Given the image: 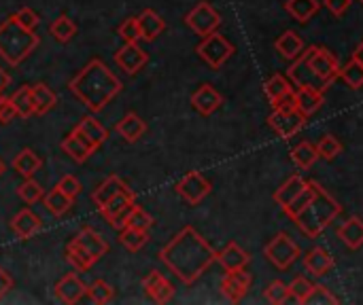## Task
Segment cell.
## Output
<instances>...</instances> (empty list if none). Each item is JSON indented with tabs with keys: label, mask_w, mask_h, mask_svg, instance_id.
<instances>
[{
	"label": "cell",
	"mask_w": 363,
	"mask_h": 305,
	"mask_svg": "<svg viewBox=\"0 0 363 305\" xmlns=\"http://www.w3.org/2000/svg\"><path fill=\"white\" fill-rule=\"evenodd\" d=\"M74 130H79L91 144H96V146H100V144H104L106 142V138H108V132H106V127L94 117V115H85L79 123H77V127Z\"/></svg>",
	"instance_id": "f1b7e54d"
},
{
	"label": "cell",
	"mask_w": 363,
	"mask_h": 305,
	"mask_svg": "<svg viewBox=\"0 0 363 305\" xmlns=\"http://www.w3.org/2000/svg\"><path fill=\"white\" fill-rule=\"evenodd\" d=\"M85 295H87V287L79 280L77 274H68V276H64V278L55 284V297H57L62 304H77V301H81Z\"/></svg>",
	"instance_id": "ac0fdd59"
},
{
	"label": "cell",
	"mask_w": 363,
	"mask_h": 305,
	"mask_svg": "<svg viewBox=\"0 0 363 305\" xmlns=\"http://www.w3.org/2000/svg\"><path fill=\"white\" fill-rule=\"evenodd\" d=\"M185 23L198 34V36H208L211 32H217V28L221 25V15H219V11L211 4V2H206V0H202V2H198L187 15H185Z\"/></svg>",
	"instance_id": "ba28073f"
},
{
	"label": "cell",
	"mask_w": 363,
	"mask_h": 305,
	"mask_svg": "<svg viewBox=\"0 0 363 305\" xmlns=\"http://www.w3.org/2000/svg\"><path fill=\"white\" fill-rule=\"evenodd\" d=\"M359 2H362V4H363V0H359Z\"/></svg>",
	"instance_id": "94428289"
},
{
	"label": "cell",
	"mask_w": 363,
	"mask_h": 305,
	"mask_svg": "<svg viewBox=\"0 0 363 305\" xmlns=\"http://www.w3.org/2000/svg\"><path fill=\"white\" fill-rule=\"evenodd\" d=\"M49 32L51 36L57 40V42H68L74 38L77 34V23L68 17V15H60L51 25H49Z\"/></svg>",
	"instance_id": "d590c367"
},
{
	"label": "cell",
	"mask_w": 363,
	"mask_h": 305,
	"mask_svg": "<svg viewBox=\"0 0 363 305\" xmlns=\"http://www.w3.org/2000/svg\"><path fill=\"white\" fill-rule=\"evenodd\" d=\"M117 34H119V36H121L125 42H138V40H140V28H138V19H136V17H130V19H125V21L119 25Z\"/></svg>",
	"instance_id": "c3c4849f"
},
{
	"label": "cell",
	"mask_w": 363,
	"mask_h": 305,
	"mask_svg": "<svg viewBox=\"0 0 363 305\" xmlns=\"http://www.w3.org/2000/svg\"><path fill=\"white\" fill-rule=\"evenodd\" d=\"M115 132L125 140V142H136L143 138L147 132V123L136 115V113H125L123 119L115 125Z\"/></svg>",
	"instance_id": "cb8c5ba5"
},
{
	"label": "cell",
	"mask_w": 363,
	"mask_h": 305,
	"mask_svg": "<svg viewBox=\"0 0 363 305\" xmlns=\"http://www.w3.org/2000/svg\"><path fill=\"white\" fill-rule=\"evenodd\" d=\"M264 255H266V257L270 259V263L277 265L279 270H289V267L298 261V257H302V248H300L287 234H279V236H274V238L266 244Z\"/></svg>",
	"instance_id": "52a82bcc"
},
{
	"label": "cell",
	"mask_w": 363,
	"mask_h": 305,
	"mask_svg": "<svg viewBox=\"0 0 363 305\" xmlns=\"http://www.w3.org/2000/svg\"><path fill=\"white\" fill-rule=\"evenodd\" d=\"M134 193L132 189H125L117 195H113L104 206H100V214L106 219V223H111V227L115 229H123L125 223H128V217L134 208Z\"/></svg>",
	"instance_id": "9c48e42d"
},
{
	"label": "cell",
	"mask_w": 363,
	"mask_h": 305,
	"mask_svg": "<svg viewBox=\"0 0 363 305\" xmlns=\"http://www.w3.org/2000/svg\"><path fill=\"white\" fill-rule=\"evenodd\" d=\"M353 57H355V59H357V62H359V64H362V66H363V40H362V42H359V47L355 49Z\"/></svg>",
	"instance_id": "6f0895ef"
},
{
	"label": "cell",
	"mask_w": 363,
	"mask_h": 305,
	"mask_svg": "<svg viewBox=\"0 0 363 305\" xmlns=\"http://www.w3.org/2000/svg\"><path fill=\"white\" fill-rule=\"evenodd\" d=\"M40 166H43V159L32 149H21L17 157L13 159V170L21 174L23 178H32L40 170Z\"/></svg>",
	"instance_id": "f546056e"
},
{
	"label": "cell",
	"mask_w": 363,
	"mask_h": 305,
	"mask_svg": "<svg viewBox=\"0 0 363 305\" xmlns=\"http://www.w3.org/2000/svg\"><path fill=\"white\" fill-rule=\"evenodd\" d=\"M125 189H128V185H125L119 176L111 174L102 185H98V187H96V191H94L91 200H94V204L100 208V206H104L113 195H117V193H121V191H125Z\"/></svg>",
	"instance_id": "d6a6232c"
},
{
	"label": "cell",
	"mask_w": 363,
	"mask_h": 305,
	"mask_svg": "<svg viewBox=\"0 0 363 305\" xmlns=\"http://www.w3.org/2000/svg\"><path fill=\"white\" fill-rule=\"evenodd\" d=\"M17 110V117L21 119H28L34 115V104H32V87L30 85H21L11 98H9Z\"/></svg>",
	"instance_id": "e575fe53"
},
{
	"label": "cell",
	"mask_w": 363,
	"mask_h": 305,
	"mask_svg": "<svg viewBox=\"0 0 363 305\" xmlns=\"http://www.w3.org/2000/svg\"><path fill=\"white\" fill-rule=\"evenodd\" d=\"M153 223H155V219L149 212H145L140 206L134 204V208H132V212L128 217L125 227H134V229H140V231H149L153 227Z\"/></svg>",
	"instance_id": "7bdbcfd3"
},
{
	"label": "cell",
	"mask_w": 363,
	"mask_h": 305,
	"mask_svg": "<svg viewBox=\"0 0 363 305\" xmlns=\"http://www.w3.org/2000/svg\"><path fill=\"white\" fill-rule=\"evenodd\" d=\"M17 195H19L26 204H36V202L43 200L45 191H43V187H40L38 183H34L32 178H26V183H21V185L17 187Z\"/></svg>",
	"instance_id": "ee69618b"
},
{
	"label": "cell",
	"mask_w": 363,
	"mask_h": 305,
	"mask_svg": "<svg viewBox=\"0 0 363 305\" xmlns=\"http://www.w3.org/2000/svg\"><path fill=\"white\" fill-rule=\"evenodd\" d=\"M274 49H277L285 59H291V62H294L306 47H304V40H302V36H300L298 32L285 30V32L277 38Z\"/></svg>",
	"instance_id": "d4e9b609"
},
{
	"label": "cell",
	"mask_w": 363,
	"mask_h": 305,
	"mask_svg": "<svg viewBox=\"0 0 363 305\" xmlns=\"http://www.w3.org/2000/svg\"><path fill=\"white\" fill-rule=\"evenodd\" d=\"M172 295H174V287L164 278V280L160 282V287L155 289V293L151 295V299H153L155 304H168V301L172 299Z\"/></svg>",
	"instance_id": "816d5d0a"
},
{
	"label": "cell",
	"mask_w": 363,
	"mask_h": 305,
	"mask_svg": "<svg viewBox=\"0 0 363 305\" xmlns=\"http://www.w3.org/2000/svg\"><path fill=\"white\" fill-rule=\"evenodd\" d=\"M55 187H57L62 193H66L68 197H72V200H74V197L81 193V189H83V187H81V183H79L74 176H70V174H68V176H62V178H60V183H57Z\"/></svg>",
	"instance_id": "f907efd6"
},
{
	"label": "cell",
	"mask_w": 363,
	"mask_h": 305,
	"mask_svg": "<svg viewBox=\"0 0 363 305\" xmlns=\"http://www.w3.org/2000/svg\"><path fill=\"white\" fill-rule=\"evenodd\" d=\"M338 79H342L351 89H362L363 87V66L353 57L347 66H340Z\"/></svg>",
	"instance_id": "f35d334b"
},
{
	"label": "cell",
	"mask_w": 363,
	"mask_h": 305,
	"mask_svg": "<svg viewBox=\"0 0 363 305\" xmlns=\"http://www.w3.org/2000/svg\"><path fill=\"white\" fill-rule=\"evenodd\" d=\"M338 238L342 244L351 251H357L363 246V221L359 217H351L347 223L338 227Z\"/></svg>",
	"instance_id": "4316f807"
},
{
	"label": "cell",
	"mask_w": 363,
	"mask_h": 305,
	"mask_svg": "<svg viewBox=\"0 0 363 305\" xmlns=\"http://www.w3.org/2000/svg\"><path fill=\"white\" fill-rule=\"evenodd\" d=\"M15 19H17V23H21L28 30H36V25H38V13H34L30 6H21L15 13Z\"/></svg>",
	"instance_id": "681fc988"
},
{
	"label": "cell",
	"mask_w": 363,
	"mask_h": 305,
	"mask_svg": "<svg viewBox=\"0 0 363 305\" xmlns=\"http://www.w3.org/2000/svg\"><path fill=\"white\" fill-rule=\"evenodd\" d=\"M11 229L15 231V236H17L19 240H30V238H34V236L43 229V223H40L38 214H34L32 210L26 208V210H19V212L13 217Z\"/></svg>",
	"instance_id": "d6986e66"
},
{
	"label": "cell",
	"mask_w": 363,
	"mask_h": 305,
	"mask_svg": "<svg viewBox=\"0 0 363 305\" xmlns=\"http://www.w3.org/2000/svg\"><path fill=\"white\" fill-rule=\"evenodd\" d=\"M313 282H308L304 276H298L291 284H289V293H291V297L298 301V304H304L306 301V297L311 295V291H313Z\"/></svg>",
	"instance_id": "7dc6e473"
},
{
	"label": "cell",
	"mask_w": 363,
	"mask_h": 305,
	"mask_svg": "<svg viewBox=\"0 0 363 305\" xmlns=\"http://www.w3.org/2000/svg\"><path fill=\"white\" fill-rule=\"evenodd\" d=\"M66 261L77 270V272H87L96 261L79 246V244H74V242H70L68 244V248H66Z\"/></svg>",
	"instance_id": "74e56055"
},
{
	"label": "cell",
	"mask_w": 363,
	"mask_h": 305,
	"mask_svg": "<svg viewBox=\"0 0 363 305\" xmlns=\"http://www.w3.org/2000/svg\"><path fill=\"white\" fill-rule=\"evenodd\" d=\"M87 295H89V299H91L94 304L104 305L113 301L115 291H113V287H111L108 282H104V280H96L91 287H87Z\"/></svg>",
	"instance_id": "60d3db41"
},
{
	"label": "cell",
	"mask_w": 363,
	"mask_h": 305,
	"mask_svg": "<svg viewBox=\"0 0 363 305\" xmlns=\"http://www.w3.org/2000/svg\"><path fill=\"white\" fill-rule=\"evenodd\" d=\"M264 91L272 104V108H283V106H296L294 102V85L287 76L283 74H272L266 85H264Z\"/></svg>",
	"instance_id": "4fadbf2b"
},
{
	"label": "cell",
	"mask_w": 363,
	"mask_h": 305,
	"mask_svg": "<svg viewBox=\"0 0 363 305\" xmlns=\"http://www.w3.org/2000/svg\"><path fill=\"white\" fill-rule=\"evenodd\" d=\"M302 53L306 57L308 68L313 70V74L317 76V81L321 83V87L325 91L338 79V72H340L338 57L330 49H325V47H308Z\"/></svg>",
	"instance_id": "5b68a950"
},
{
	"label": "cell",
	"mask_w": 363,
	"mask_h": 305,
	"mask_svg": "<svg viewBox=\"0 0 363 305\" xmlns=\"http://www.w3.org/2000/svg\"><path fill=\"white\" fill-rule=\"evenodd\" d=\"M119 242L130 253H136L149 242V231H140V229H134V227H123L121 234H119Z\"/></svg>",
	"instance_id": "8d00e7d4"
},
{
	"label": "cell",
	"mask_w": 363,
	"mask_h": 305,
	"mask_svg": "<svg viewBox=\"0 0 363 305\" xmlns=\"http://www.w3.org/2000/svg\"><path fill=\"white\" fill-rule=\"evenodd\" d=\"M4 174V163H2V159H0V176Z\"/></svg>",
	"instance_id": "680465c9"
},
{
	"label": "cell",
	"mask_w": 363,
	"mask_h": 305,
	"mask_svg": "<svg viewBox=\"0 0 363 305\" xmlns=\"http://www.w3.org/2000/svg\"><path fill=\"white\" fill-rule=\"evenodd\" d=\"M72 242L74 244H79L96 263L108 253V244L102 240V236L98 234V231H94L91 227H83L74 238H72Z\"/></svg>",
	"instance_id": "e0dca14e"
},
{
	"label": "cell",
	"mask_w": 363,
	"mask_h": 305,
	"mask_svg": "<svg viewBox=\"0 0 363 305\" xmlns=\"http://www.w3.org/2000/svg\"><path fill=\"white\" fill-rule=\"evenodd\" d=\"M38 42L40 38L36 36V32L17 23L15 15L6 17L0 23V57L9 66H19L26 57H30Z\"/></svg>",
	"instance_id": "277c9868"
},
{
	"label": "cell",
	"mask_w": 363,
	"mask_h": 305,
	"mask_svg": "<svg viewBox=\"0 0 363 305\" xmlns=\"http://www.w3.org/2000/svg\"><path fill=\"white\" fill-rule=\"evenodd\" d=\"M306 187H308V180H306L304 176L296 174V176L287 178V180L274 191V202H277L281 208H287V206H289Z\"/></svg>",
	"instance_id": "603a6c76"
},
{
	"label": "cell",
	"mask_w": 363,
	"mask_h": 305,
	"mask_svg": "<svg viewBox=\"0 0 363 305\" xmlns=\"http://www.w3.org/2000/svg\"><path fill=\"white\" fill-rule=\"evenodd\" d=\"M32 87V104H34V115H47L55 102H57V96L55 91L47 85V83H36V85H30Z\"/></svg>",
	"instance_id": "83f0119b"
},
{
	"label": "cell",
	"mask_w": 363,
	"mask_h": 305,
	"mask_svg": "<svg viewBox=\"0 0 363 305\" xmlns=\"http://www.w3.org/2000/svg\"><path fill=\"white\" fill-rule=\"evenodd\" d=\"M17 117V110H15V106H13V102L9 100V98H4V102L0 104V123H11L13 119Z\"/></svg>",
	"instance_id": "db71d44e"
},
{
	"label": "cell",
	"mask_w": 363,
	"mask_h": 305,
	"mask_svg": "<svg viewBox=\"0 0 363 305\" xmlns=\"http://www.w3.org/2000/svg\"><path fill=\"white\" fill-rule=\"evenodd\" d=\"M174 191H177L189 206H198V204L213 191V185H211L200 172H189L187 176H183V178L174 185Z\"/></svg>",
	"instance_id": "8fae6325"
},
{
	"label": "cell",
	"mask_w": 363,
	"mask_h": 305,
	"mask_svg": "<svg viewBox=\"0 0 363 305\" xmlns=\"http://www.w3.org/2000/svg\"><path fill=\"white\" fill-rule=\"evenodd\" d=\"M160 259L183 284H194L217 261V251L187 225L160 251Z\"/></svg>",
	"instance_id": "6da1fadb"
},
{
	"label": "cell",
	"mask_w": 363,
	"mask_h": 305,
	"mask_svg": "<svg viewBox=\"0 0 363 305\" xmlns=\"http://www.w3.org/2000/svg\"><path fill=\"white\" fill-rule=\"evenodd\" d=\"M217 261L221 263V267L225 272H234V270L247 267L251 261V255L247 251H242L236 242H230L221 253H217Z\"/></svg>",
	"instance_id": "44dd1931"
},
{
	"label": "cell",
	"mask_w": 363,
	"mask_h": 305,
	"mask_svg": "<svg viewBox=\"0 0 363 305\" xmlns=\"http://www.w3.org/2000/svg\"><path fill=\"white\" fill-rule=\"evenodd\" d=\"M317 151H319V157H323L325 161H332V159H336V157L342 153V142H340L336 136L328 134V136H323V138L319 140Z\"/></svg>",
	"instance_id": "ab89813d"
},
{
	"label": "cell",
	"mask_w": 363,
	"mask_h": 305,
	"mask_svg": "<svg viewBox=\"0 0 363 305\" xmlns=\"http://www.w3.org/2000/svg\"><path fill=\"white\" fill-rule=\"evenodd\" d=\"M9 83H11V76H9V72H4L2 68H0V93L9 87Z\"/></svg>",
	"instance_id": "9f6ffc18"
},
{
	"label": "cell",
	"mask_w": 363,
	"mask_h": 305,
	"mask_svg": "<svg viewBox=\"0 0 363 305\" xmlns=\"http://www.w3.org/2000/svg\"><path fill=\"white\" fill-rule=\"evenodd\" d=\"M198 55L213 68V70H219L236 51V47L219 32H211L208 36L202 38V42L198 45Z\"/></svg>",
	"instance_id": "8992f818"
},
{
	"label": "cell",
	"mask_w": 363,
	"mask_h": 305,
	"mask_svg": "<svg viewBox=\"0 0 363 305\" xmlns=\"http://www.w3.org/2000/svg\"><path fill=\"white\" fill-rule=\"evenodd\" d=\"M68 87L91 113H100L115 96H119L123 85L104 62L91 59L70 79Z\"/></svg>",
	"instance_id": "7a4b0ae2"
},
{
	"label": "cell",
	"mask_w": 363,
	"mask_h": 305,
	"mask_svg": "<svg viewBox=\"0 0 363 305\" xmlns=\"http://www.w3.org/2000/svg\"><path fill=\"white\" fill-rule=\"evenodd\" d=\"M253 284V276L242 267V270H234L228 272L221 280V293L230 304H240L245 299V295L251 291Z\"/></svg>",
	"instance_id": "7c38bea8"
},
{
	"label": "cell",
	"mask_w": 363,
	"mask_h": 305,
	"mask_svg": "<svg viewBox=\"0 0 363 305\" xmlns=\"http://www.w3.org/2000/svg\"><path fill=\"white\" fill-rule=\"evenodd\" d=\"M43 204H45V208H47V212L51 214V217H64L70 208H72V204H74V200L72 197H68L66 193H62L57 187H53L49 193H45L43 195Z\"/></svg>",
	"instance_id": "4dcf8cb0"
},
{
	"label": "cell",
	"mask_w": 363,
	"mask_h": 305,
	"mask_svg": "<svg viewBox=\"0 0 363 305\" xmlns=\"http://www.w3.org/2000/svg\"><path fill=\"white\" fill-rule=\"evenodd\" d=\"M313 193H315V183H311V180H308V187H306V189H304V191H302V193H300V195H298V197H296L287 208H283V212H285L289 219H294V217H296V214H298V212H300V210L311 202Z\"/></svg>",
	"instance_id": "bcb514c9"
},
{
	"label": "cell",
	"mask_w": 363,
	"mask_h": 305,
	"mask_svg": "<svg viewBox=\"0 0 363 305\" xmlns=\"http://www.w3.org/2000/svg\"><path fill=\"white\" fill-rule=\"evenodd\" d=\"M304 267L313 276H325L328 272L334 270V257L328 251H323V248H313L304 257Z\"/></svg>",
	"instance_id": "484cf974"
},
{
	"label": "cell",
	"mask_w": 363,
	"mask_h": 305,
	"mask_svg": "<svg viewBox=\"0 0 363 305\" xmlns=\"http://www.w3.org/2000/svg\"><path fill=\"white\" fill-rule=\"evenodd\" d=\"M268 125L281 136V138H291L296 136L304 125L306 117L296 108V106H283V108H272L268 117Z\"/></svg>",
	"instance_id": "30bf717a"
},
{
	"label": "cell",
	"mask_w": 363,
	"mask_h": 305,
	"mask_svg": "<svg viewBox=\"0 0 363 305\" xmlns=\"http://www.w3.org/2000/svg\"><path fill=\"white\" fill-rule=\"evenodd\" d=\"M340 304V299L328 289V287H323V284H315L313 287V291H311V295L306 297V301L304 305H336Z\"/></svg>",
	"instance_id": "b9f144b4"
},
{
	"label": "cell",
	"mask_w": 363,
	"mask_h": 305,
	"mask_svg": "<svg viewBox=\"0 0 363 305\" xmlns=\"http://www.w3.org/2000/svg\"><path fill=\"white\" fill-rule=\"evenodd\" d=\"M149 62V55L145 49L138 47V42H125L117 53H115V64L128 72V74H136L145 64Z\"/></svg>",
	"instance_id": "5bb4252c"
},
{
	"label": "cell",
	"mask_w": 363,
	"mask_h": 305,
	"mask_svg": "<svg viewBox=\"0 0 363 305\" xmlns=\"http://www.w3.org/2000/svg\"><path fill=\"white\" fill-rule=\"evenodd\" d=\"M136 19H138V28H140V38L147 42H153L166 30L164 19L153 8H145Z\"/></svg>",
	"instance_id": "7402d4cb"
},
{
	"label": "cell",
	"mask_w": 363,
	"mask_h": 305,
	"mask_svg": "<svg viewBox=\"0 0 363 305\" xmlns=\"http://www.w3.org/2000/svg\"><path fill=\"white\" fill-rule=\"evenodd\" d=\"M223 104V96L208 83L200 85L194 93H191V106L202 115V117H208L213 115L215 110H219V106Z\"/></svg>",
	"instance_id": "2e32d148"
},
{
	"label": "cell",
	"mask_w": 363,
	"mask_h": 305,
	"mask_svg": "<svg viewBox=\"0 0 363 305\" xmlns=\"http://www.w3.org/2000/svg\"><path fill=\"white\" fill-rule=\"evenodd\" d=\"M60 149H62L68 157H72L77 163H85V161L89 159V155H91L98 146L91 144L79 130H72V132L62 140Z\"/></svg>",
	"instance_id": "9a60e30c"
},
{
	"label": "cell",
	"mask_w": 363,
	"mask_h": 305,
	"mask_svg": "<svg viewBox=\"0 0 363 305\" xmlns=\"http://www.w3.org/2000/svg\"><path fill=\"white\" fill-rule=\"evenodd\" d=\"M285 8L287 13L298 19L300 23H308L321 8V2L319 0H287L285 2Z\"/></svg>",
	"instance_id": "1f68e13d"
},
{
	"label": "cell",
	"mask_w": 363,
	"mask_h": 305,
	"mask_svg": "<svg viewBox=\"0 0 363 305\" xmlns=\"http://www.w3.org/2000/svg\"><path fill=\"white\" fill-rule=\"evenodd\" d=\"M289 297H291V293H289V284H285V282H281V280H274L268 289H266V301L272 305H281V304H287L289 301Z\"/></svg>",
	"instance_id": "f6af8a7d"
},
{
	"label": "cell",
	"mask_w": 363,
	"mask_h": 305,
	"mask_svg": "<svg viewBox=\"0 0 363 305\" xmlns=\"http://www.w3.org/2000/svg\"><path fill=\"white\" fill-rule=\"evenodd\" d=\"M291 159H294V163H296L300 170H308V168H313L315 161L319 159V151H317V146L311 144V142H300L298 146L291 149Z\"/></svg>",
	"instance_id": "836d02e7"
},
{
	"label": "cell",
	"mask_w": 363,
	"mask_h": 305,
	"mask_svg": "<svg viewBox=\"0 0 363 305\" xmlns=\"http://www.w3.org/2000/svg\"><path fill=\"white\" fill-rule=\"evenodd\" d=\"M342 212V206L321 187L315 183V193L311 197V202L291 219L308 238H317L321 236L330 223H334Z\"/></svg>",
	"instance_id": "3957f363"
},
{
	"label": "cell",
	"mask_w": 363,
	"mask_h": 305,
	"mask_svg": "<svg viewBox=\"0 0 363 305\" xmlns=\"http://www.w3.org/2000/svg\"><path fill=\"white\" fill-rule=\"evenodd\" d=\"M323 4H325V8H328L334 17H342V15L351 8L353 0H323Z\"/></svg>",
	"instance_id": "f5cc1de1"
},
{
	"label": "cell",
	"mask_w": 363,
	"mask_h": 305,
	"mask_svg": "<svg viewBox=\"0 0 363 305\" xmlns=\"http://www.w3.org/2000/svg\"><path fill=\"white\" fill-rule=\"evenodd\" d=\"M11 289H13V278H11L4 270H0V299H2Z\"/></svg>",
	"instance_id": "11a10c76"
},
{
	"label": "cell",
	"mask_w": 363,
	"mask_h": 305,
	"mask_svg": "<svg viewBox=\"0 0 363 305\" xmlns=\"http://www.w3.org/2000/svg\"><path fill=\"white\" fill-rule=\"evenodd\" d=\"M294 102H296V108L308 119L323 106V91L311 89V87H298L294 91Z\"/></svg>",
	"instance_id": "ffe728a7"
},
{
	"label": "cell",
	"mask_w": 363,
	"mask_h": 305,
	"mask_svg": "<svg viewBox=\"0 0 363 305\" xmlns=\"http://www.w3.org/2000/svg\"><path fill=\"white\" fill-rule=\"evenodd\" d=\"M2 102H4V98H2V93H0V104H2Z\"/></svg>",
	"instance_id": "91938a15"
}]
</instances>
